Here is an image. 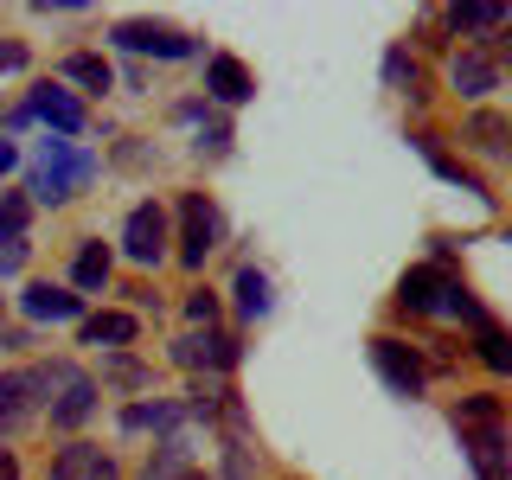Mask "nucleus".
Here are the masks:
<instances>
[{
	"label": "nucleus",
	"instance_id": "f257e3e1",
	"mask_svg": "<svg viewBox=\"0 0 512 480\" xmlns=\"http://www.w3.org/2000/svg\"><path fill=\"white\" fill-rule=\"evenodd\" d=\"M90 180H96V154L71 148V141H39V167H32L26 192L39 205H64V199H77Z\"/></svg>",
	"mask_w": 512,
	"mask_h": 480
},
{
	"label": "nucleus",
	"instance_id": "f03ea898",
	"mask_svg": "<svg viewBox=\"0 0 512 480\" xmlns=\"http://www.w3.org/2000/svg\"><path fill=\"white\" fill-rule=\"evenodd\" d=\"M52 404V384H45V365H26V372H0V436H20L32 429Z\"/></svg>",
	"mask_w": 512,
	"mask_h": 480
},
{
	"label": "nucleus",
	"instance_id": "7ed1b4c3",
	"mask_svg": "<svg viewBox=\"0 0 512 480\" xmlns=\"http://www.w3.org/2000/svg\"><path fill=\"white\" fill-rule=\"evenodd\" d=\"M45 384H52V404H45V416H52V429H84L96 416V378L77 372V365H45Z\"/></svg>",
	"mask_w": 512,
	"mask_h": 480
},
{
	"label": "nucleus",
	"instance_id": "20e7f679",
	"mask_svg": "<svg viewBox=\"0 0 512 480\" xmlns=\"http://www.w3.org/2000/svg\"><path fill=\"white\" fill-rule=\"evenodd\" d=\"M218 237H224L218 205L205 199V192H186V199H180V263L186 269H205V256L218 250Z\"/></svg>",
	"mask_w": 512,
	"mask_h": 480
},
{
	"label": "nucleus",
	"instance_id": "39448f33",
	"mask_svg": "<svg viewBox=\"0 0 512 480\" xmlns=\"http://www.w3.org/2000/svg\"><path fill=\"white\" fill-rule=\"evenodd\" d=\"M372 365H378V378L391 384L397 397H423L429 365H423V352H416L410 340H397V333H378V340H372Z\"/></svg>",
	"mask_w": 512,
	"mask_h": 480
},
{
	"label": "nucleus",
	"instance_id": "423d86ee",
	"mask_svg": "<svg viewBox=\"0 0 512 480\" xmlns=\"http://www.w3.org/2000/svg\"><path fill=\"white\" fill-rule=\"evenodd\" d=\"M167 244H173V231H167V212H160L154 199L135 205V212L122 218V256H128V263H141V269L167 263Z\"/></svg>",
	"mask_w": 512,
	"mask_h": 480
},
{
	"label": "nucleus",
	"instance_id": "0eeeda50",
	"mask_svg": "<svg viewBox=\"0 0 512 480\" xmlns=\"http://www.w3.org/2000/svg\"><path fill=\"white\" fill-rule=\"evenodd\" d=\"M26 122H52L58 135H77V128H84V103L58 84H32V96L7 116V128H26Z\"/></svg>",
	"mask_w": 512,
	"mask_h": 480
},
{
	"label": "nucleus",
	"instance_id": "6e6552de",
	"mask_svg": "<svg viewBox=\"0 0 512 480\" xmlns=\"http://www.w3.org/2000/svg\"><path fill=\"white\" fill-rule=\"evenodd\" d=\"M455 429H461V448H468L480 480H506L512 474V442H506L500 423H455Z\"/></svg>",
	"mask_w": 512,
	"mask_h": 480
},
{
	"label": "nucleus",
	"instance_id": "1a4fd4ad",
	"mask_svg": "<svg viewBox=\"0 0 512 480\" xmlns=\"http://www.w3.org/2000/svg\"><path fill=\"white\" fill-rule=\"evenodd\" d=\"M109 39H116L122 52H154V58H192V52H199V45H192V32L154 26V20H122Z\"/></svg>",
	"mask_w": 512,
	"mask_h": 480
},
{
	"label": "nucleus",
	"instance_id": "9d476101",
	"mask_svg": "<svg viewBox=\"0 0 512 480\" xmlns=\"http://www.w3.org/2000/svg\"><path fill=\"white\" fill-rule=\"evenodd\" d=\"M448 288H455V276H448L442 263H416V269H404V282H397V308L404 314H442Z\"/></svg>",
	"mask_w": 512,
	"mask_h": 480
},
{
	"label": "nucleus",
	"instance_id": "9b49d317",
	"mask_svg": "<svg viewBox=\"0 0 512 480\" xmlns=\"http://www.w3.org/2000/svg\"><path fill=\"white\" fill-rule=\"evenodd\" d=\"M52 480H122L116 474V455L96 442H64L52 455Z\"/></svg>",
	"mask_w": 512,
	"mask_h": 480
},
{
	"label": "nucleus",
	"instance_id": "f8f14e48",
	"mask_svg": "<svg viewBox=\"0 0 512 480\" xmlns=\"http://www.w3.org/2000/svg\"><path fill=\"white\" fill-rule=\"evenodd\" d=\"M20 314L26 320H77V314H84V295H64L58 282H26Z\"/></svg>",
	"mask_w": 512,
	"mask_h": 480
},
{
	"label": "nucleus",
	"instance_id": "ddd939ff",
	"mask_svg": "<svg viewBox=\"0 0 512 480\" xmlns=\"http://www.w3.org/2000/svg\"><path fill=\"white\" fill-rule=\"evenodd\" d=\"M205 90H212L218 103L237 109V103H250V96H256V77L237 58H212V64H205Z\"/></svg>",
	"mask_w": 512,
	"mask_h": 480
},
{
	"label": "nucleus",
	"instance_id": "4468645a",
	"mask_svg": "<svg viewBox=\"0 0 512 480\" xmlns=\"http://www.w3.org/2000/svg\"><path fill=\"white\" fill-rule=\"evenodd\" d=\"M173 365H186V372H199V365H212V372H224V365H237V346L224 340V333H192V340L173 346Z\"/></svg>",
	"mask_w": 512,
	"mask_h": 480
},
{
	"label": "nucleus",
	"instance_id": "2eb2a0df",
	"mask_svg": "<svg viewBox=\"0 0 512 480\" xmlns=\"http://www.w3.org/2000/svg\"><path fill=\"white\" fill-rule=\"evenodd\" d=\"M448 84H455L461 96H487L493 84H500V64H493L487 52H455V64H448Z\"/></svg>",
	"mask_w": 512,
	"mask_h": 480
},
{
	"label": "nucleus",
	"instance_id": "dca6fc26",
	"mask_svg": "<svg viewBox=\"0 0 512 480\" xmlns=\"http://www.w3.org/2000/svg\"><path fill=\"white\" fill-rule=\"evenodd\" d=\"M474 352H480V365H487V372L512 378V333L500 327V320H480V327H474Z\"/></svg>",
	"mask_w": 512,
	"mask_h": 480
},
{
	"label": "nucleus",
	"instance_id": "f3484780",
	"mask_svg": "<svg viewBox=\"0 0 512 480\" xmlns=\"http://www.w3.org/2000/svg\"><path fill=\"white\" fill-rule=\"evenodd\" d=\"M461 135H468L480 154H512V122H506V116H493V109H474Z\"/></svg>",
	"mask_w": 512,
	"mask_h": 480
},
{
	"label": "nucleus",
	"instance_id": "a211bd4d",
	"mask_svg": "<svg viewBox=\"0 0 512 480\" xmlns=\"http://www.w3.org/2000/svg\"><path fill=\"white\" fill-rule=\"evenodd\" d=\"M416 154H423V160H429V167H436V173H442V180H455L461 192H474V199H493V192H487V186H480V180H474V173H468V167H461V160H448V154L436 148V135H416Z\"/></svg>",
	"mask_w": 512,
	"mask_h": 480
},
{
	"label": "nucleus",
	"instance_id": "6ab92c4d",
	"mask_svg": "<svg viewBox=\"0 0 512 480\" xmlns=\"http://www.w3.org/2000/svg\"><path fill=\"white\" fill-rule=\"evenodd\" d=\"M512 13L500 7V0H474V7H448V26L455 32H506Z\"/></svg>",
	"mask_w": 512,
	"mask_h": 480
},
{
	"label": "nucleus",
	"instance_id": "aec40b11",
	"mask_svg": "<svg viewBox=\"0 0 512 480\" xmlns=\"http://www.w3.org/2000/svg\"><path fill=\"white\" fill-rule=\"evenodd\" d=\"M141 333L135 314H90L84 320V346H128Z\"/></svg>",
	"mask_w": 512,
	"mask_h": 480
},
{
	"label": "nucleus",
	"instance_id": "412c9836",
	"mask_svg": "<svg viewBox=\"0 0 512 480\" xmlns=\"http://www.w3.org/2000/svg\"><path fill=\"white\" fill-rule=\"evenodd\" d=\"M71 282H77V288H90V295H96V288H103V282H109V250H103V244H96V237H84V244H77V263H71Z\"/></svg>",
	"mask_w": 512,
	"mask_h": 480
},
{
	"label": "nucleus",
	"instance_id": "4be33fe9",
	"mask_svg": "<svg viewBox=\"0 0 512 480\" xmlns=\"http://www.w3.org/2000/svg\"><path fill=\"white\" fill-rule=\"evenodd\" d=\"M192 474V448L180 442V436H167V442H160V455L148 461V474H141V480H186Z\"/></svg>",
	"mask_w": 512,
	"mask_h": 480
},
{
	"label": "nucleus",
	"instance_id": "5701e85b",
	"mask_svg": "<svg viewBox=\"0 0 512 480\" xmlns=\"http://www.w3.org/2000/svg\"><path fill=\"white\" fill-rule=\"evenodd\" d=\"M64 77H71V84H84L90 96H103L109 84H116V77H109V64L96 58V52H77V58H64Z\"/></svg>",
	"mask_w": 512,
	"mask_h": 480
},
{
	"label": "nucleus",
	"instance_id": "b1692460",
	"mask_svg": "<svg viewBox=\"0 0 512 480\" xmlns=\"http://www.w3.org/2000/svg\"><path fill=\"white\" fill-rule=\"evenodd\" d=\"M180 404H128L122 410V429H128V436H135V429H173V423H180Z\"/></svg>",
	"mask_w": 512,
	"mask_h": 480
},
{
	"label": "nucleus",
	"instance_id": "393cba45",
	"mask_svg": "<svg viewBox=\"0 0 512 480\" xmlns=\"http://www.w3.org/2000/svg\"><path fill=\"white\" fill-rule=\"evenodd\" d=\"M237 308H244V320L269 314V276L263 269H244V276H237Z\"/></svg>",
	"mask_w": 512,
	"mask_h": 480
},
{
	"label": "nucleus",
	"instance_id": "a878e982",
	"mask_svg": "<svg viewBox=\"0 0 512 480\" xmlns=\"http://www.w3.org/2000/svg\"><path fill=\"white\" fill-rule=\"evenodd\" d=\"M26 212H32V199L7 192V199H0V237H20V231H26Z\"/></svg>",
	"mask_w": 512,
	"mask_h": 480
},
{
	"label": "nucleus",
	"instance_id": "bb28decb",
	"mask_svg": "<svg viewBox=\"0 0 512 480\" xmlns=\"http://www.w3.org/2000/svg\"><path fill=\"white\" fill-rule=\"evenodd\" d=\"M103 372H109V384H122V391H141V384H148V365H135V359H103Z\"/></svg>",
	"mask_w": 512,
	"mask_h": 480
},
{
	"label": "nucleus",
	"instance_id": "cd10ccee",
	"mask_svg": "<svg viewBox=\"0 0 512 480\" xmlns=\"http://www.w3.org/2000/svg\"><path fill=\"white\" fill-rule=\"evenodd\" d=\"M384 84L416 96V64H410V52H391V58H384Z\"/></svg>",
	"mask_w": 512,
	"mask_h": 480
},
{
	"label": "nucleus",
	"instance_id": "c85d7f7f",
	"mask_svg": "<svg viewBox=\"0 0 512 480\" xmlns=\"http://www.w3.org/2000/svg\"><path fill=\"white\" fill-rule=\"evenodd\" d=\"M455 423H500V397H461Z\"/></svg>",
	"mask_w": 512,
	"mask_h": 480
},
{
	"label": "nucleus",
	"instance_id": "c756f323",
	"mask_svg": "<svg viewBox=\"0 0 512 480\" xmlns=\"http://www.w3.org/2000/svg\"><path fill=\"white\" fill-rule=\"evenodd\" d=\"M26 263V237H0V276H20Z\"/></svg>",
	"mask_w": 512,
	"mask_h": 480
},
{
	"label": "nucleus",
	"instance_id": "7c9ffc66",
	"mask_svg": "<svg viewBox=\"0 0 512 480\" xmlns=\"http://www.w3.org/2000/svg\"><path fill=\"white\" fill-rule=\"evenodd\" d=\"M186 314H192V320H205V327H212V320H218V295H212V288H192Z\"/></svg>",
	"mask_w": 512,
	"mask_h": 480
},
{
	"label": "nucleus",
	"instance_id": "2f4dec72",
	"mask_svg": "<svg viewBox=\"0 0 512 480\" xmlns=\"http://www.w3.org/2000/svg\"><path fill=\"white\" fill-rule=\"evenodd\" d=\"M26 64V45H0V71H20Z\"/></svg>",
	"mask_w": 512,
	"mask_h": 480
},
{
	"label": "nucleus",
	"instance_id": "473e14b6",
	"mask_svg": "<svg viewBox=\"0 0 512 480\" xmlns=\"http://www.w3.org/2000/svg\"><path fill=\"white\" fill-rule=\"evenodd\" d=\"M13 167H20V148H13V141H0V180H7Z\"/></svg>",
	"mask_w": 512,
	"mask_h": 480
},
{
	"label": "nucleus",
	"instance_id": "72a5a7b5",
	"mask_svg": "<svg viewBox=\"0 0 512 480\" xmlns=\"http://www.w3.org/2000/svg\"><path fill=\"white\" fill-rule=\"evenodd\" d=\"M0 480H20V455L13 448H0Z\"/></svg>",
	"mask_w": 512,
	"mask_h": 480
},
{
	"label": "nucleus",
	"instance_id": "f704fd0d",
	"mask_svg": "<svg viewBox=\"0 0 512 480\" xmlns=\"http://www.w3.org/2000/svg\"><path fill=\"white\" fill-rule=\"evenodd\" d=\"M500 52H506V58H512V26H506V32H500Z\"/></svg>",
	"mask_w": 512,
	"mask_h": 480
},
{
	"label": "nucleus",
	"instance_id": "c9c22d12",
	"mask_svg": "<svg viewBox=\"0 0 512 480\" xmlns=\"http://www.w3.org/2000/svg\"><path fill=\"white\" fill-rule=\"evenodd\" d=\"M506 244H512V231H506Z\"/></svg>",
	"mask_w": 512,
	"mask_h": 480
},
{
	"label": "nucleus",
	"instance_id": "e433bc0d",
	"mask_svg": "<svg viewBox=\"0 0 512 480\" xmlns=\"http://www.w3.org/2000/svg\"><path fill=\"white\" fill-rule=\"evenodd\" d=\"M186 480H199V474H186Z\"/></svg>",
	"mask_w": 512,
	"mask_h": 480
},
{
	"label": "nucleus",
	"instance_id": "4c0bfd02",
	"mask_svg": "<svg viewBox=\"0 0 512 480\" xmlns=\"http://www.w3.org/2000/svg\"><path fill=\"white\" fill-rule=\"evenodd\" d=\"M506 442H512V436H506Z\"/></svg>",
	"mask_w": 512,
	"mask_h": 480
}]
</instances>
